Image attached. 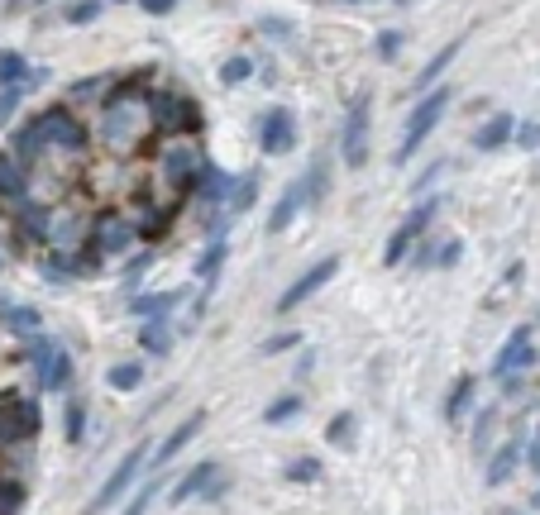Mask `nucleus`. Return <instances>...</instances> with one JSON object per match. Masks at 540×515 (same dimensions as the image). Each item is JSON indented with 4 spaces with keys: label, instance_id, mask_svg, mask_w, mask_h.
<instances>
[{
    "label": "nucleus",
    "instance_id": "obj_1",
    "mask_svg": "<svg viewBox=\"0 0 540 515\" xmlns=\"http://www.w3.org/2000/svg\"><path fill=\"white\" fill-rule=\"evenodd\" d=\"M149 124L163 129V134H196V129H201V110L182 91L158 86V91L149 96Z\"/></svg>",
    "mask_w": 540,
    "mask_h": 515
},
{
    "label": "nucleus",
    "instance_id": "obj_2",
    "mask_svg": "<svg viewBox=\"0 0 540 515\" xmlns=\"http://www.w3.org/2000/svg\"><path fill=\"white\" fill-rule=\"evenodd\" d=\"M106 143L111 148H120V153H130V148L139 143V134H143V124H139V100H134V91H120L111 105H106Z\"/></svg>",
    "mask_w": 540,
    "mask_h": 515
},
{
    "label": "nucleus",
    "instance_id": "obj_3",
    "mask_svg": "<svg viewBox=\"0 0 540 515\" xmlns=\"http://www.w3.org/2000/svg\"><path fill=\"white\" fill-rule=\"evenodd\" d=\"M445 105H450V86H435V91L417 105V110H411V120H407V139H402V148H397V163H407V158L426 143V134H430L435 124H440Z\"/></svg>",
    "mask_w": 540,
    "mask_h": 515
},
{
    "label": "nucleus",
    "instance_id": "obj_4",
    "mask_svg": "<svg viewBox=\"0 0 540 515\" xmlns=\"http://www.w3.org/2000/svg\"><path fill=\"white\" fill-rule=\"evenodd\" d=\"M25 358L34 363V373H38V392H62V386L72 382V358L62 353L58 343L34 339L29 349H25Z\"/></svg>",
    "mask_w": 540,
    "mask_h": 515
},
{
    "label": "nucleus",
    "instance_id": "obj_5",
    "mask_svg": "<svg viewBox=\"0 0 540 515\" xmlns=\"http://www.w3.org/2000/svg\"><path fill=\"white\" fill-rule=\"evenodd\" d=\"M38 425H44V415H38V401H29V396L0 401V448H10V444H19V439H34Z\"/></svg>",
    "mask_w": 540,
    "mask_h": 515
},
{
    "label": "nucleus",
    "instance_id": "obj_6",
    "mask_svg": "<svg viewBox=\"0 0 540 515\" xmlns=\"http://www.w3.org/2000/svg\"><path fill=\"white\" fill-rule=\"evenodd\" d=\"M143 463H149V444H134V448H130V454H124V458H120V468H115V472H111V478H106V487H101V491H96V501H91V510H111V506H115L120 497H124V491H130V487H134V478H139V468H143Z\"/></svg>",
    "mask_w": 540,
    "mask_h": 515
},
{
    "label": "nucleus",
    "instance_id": "obj_7",
    "mask_svg": "<svg viewBox=\"0 0 540 515\" xmlns=\"http://www.w3.org/2000/svg\"><path fill=\"white\" fill-rule=\"evenodd\" d=\"M368 96H355V105H349L344 115V139H340V153L349 167H364L368 163Z\"/></svg>",
    "mask_w": 540,
    "mask_h": 515
},
{
    "label": "nucleus",
    "instance_id": "obj_8",
    "mask_svg": "<svg viewBox=\"0 0 540 515\" xmlns=\"http://www.w3.org/2000/svg\"><path fill=\"white\" fill-rule=\"evenodd\" d=\"M38 124H44L48 143L68 148V153H81V148H87V124H81L68 105H48V110L38 115Z\"/></svg>",
    "mask_w": 540,
    "mask_h": 515
},
{
    "label": "nucleus",
    "instance_id": "obj_9",
    "mask_svg": "<svg viewBox=\"0 0 540 515\" xmlns=\"http://www.w3.org/2000/svg\"><path fill=\"white\" fill-rule=\"evenodd\" d=\"M430 215H435V201H421V205L411 210L402 225H397V234H392V239H387V248H383V263H387V268H397L402 258H407V248H411V244H417L421 234H426Z\"/></svg>",
    "mask_w": 540,
    "mask_h": 515
},
{
    "label": "nucleus",
    "instance_id": "obj_10",
    "mask_svg": "<svg viewBox=\"0 0 540 515\" xmlns=\"http://www.w3.org/2000/svg\"><path fill=\"white\" fill-rule=\"evenodd\" d=\"M139 239V229L130 225V220H120V210H106L96 220V229H91V248L101 253V258H115V253H124Z\"/></svg>",
    "mask_w": 540,
    "mask_h": 515
},
{
    "label": "nucleus",
    "instance_id": "obj_11",
    "mask_svg": "<svg viewBox=\"0 0 540 515\" xmlns=\"http://www.w3.org/2000/svg\"><path fill=\"white\" fill-rule=\"evenodd\" d=\"M259 148L268 158H278V153H292L297 148V120H292V110H268L263 115V129H259Z\"/></svg>",
    "mask_w": 540,
    "mask_h": 515
},
{
    "label": "nucleus",
    "instance_id": "obj_12",
    "mask_svg": "<svg viewBox=\"0 0 540 515\" xmlns=\"http://www.w3.org/2000/svg\"><path fill=\"white\" fill-rule=\"evenodd\" d=\"M335 272H340V258H321L316 268H311V272H302L297 282H292V287H287V291L278 296V310H297L302 300H306V296H316V291H321V287H325Z\"/></svg>",
    "mask_w": 540,
    "mask_h": 515
},
{
    "label": "nucleus",
    "instance_id": "obj_13",
    "mask_svg": "<svg viewBox=\"0 0 540 515\" xmlns=\"http://www.w3.org/2000/svg\"><path fill=\"white\" fill-rule=\"evenodd\" d=\"M201 167H206V158L196 153V148H168V153H163V177H168V186L182 191V196L196 186Z\"/></svg>",
    "mask_w": 540,
    "mask_h": 515
},
{
    "label": "nucleus",
    "instance_id": "obj_14",
    "mask_svg": "<svg viewBox=\"0 0 540 515\" xmlns=\"http://www.w3.org/2000/svg\"><path fill=\"white\" fill-rule=\"evenodd\" d=\"M535 363V349H531V330H512V339L503 343V353L492 358V377H507V373H522Z\"/></svg>",
    "mask_w": 540,
    "mask_h": 515
},
{
    "label": "nucleus",
    "instance_id": "obj_15",
    "mask_svg": "<svg viewBox=\"0 0 540 515\" xmlns=\"http://www.w3.org/2000/svg\"><path fill=\"white\" fill-rule=\"evenodd\" d=\"M201 425H206V415L196 411L192 420H182V425L173 429V435H168V439H163V448H158V454H154V478H158V472H163V468H168V463H173V458L182 454V448H186V444H192V439L201 435Z\"/></svg>",
    "mask_w": 540,
    "mask_h": 515
},
{
    "label": "nucleus",
    "instance_id": "obj_16",
    "mask_svg": "<svg viewBox=\"0 0 540 515\" xmlns=\"http://www.w3.org/2000/svg\"><path fill=\"white\" fill-rule=\"evenodd\" d=\"M302 205H306V177H302V182H292V186L282 191V201L273 205V215H268V234H282V229H287V225H292L297 215H302Z\"/></svg>",
    "mask_w": 540,
    "mask_h": 515
},
{
    "label": "nucleus",
    "instance_id": "obj_17",
    "mask_svg": "<svg viewBox=\"0 0 540 515\" xmlns=\"http://www.w3.org/2000/svg\"><path fill=\"white\" fill-rule=\"evenodd\" d=\"M15 215H19V229H25L34 244H48L53 220H48V210H44V205H34L29 196H15Z\"/></svg>",
    "mask_w": 540,
    "mask_h": 515
},
{
    "label": "nucleus",
    "instance_id": "obj_18",
    "mask_svg": "<svg viewBox=\"0 0 540 515\" xmlns=\"http://www.w3.org/2000/svg\"><path fill=\"white\" fill-rule=\"evenodd\" d=\"M512 134H516V120L512 115H492L479 134H473V148H479V153H497V148H503Z\"/></svg>",
    "mask_w": 540,
    "mask_h": 515
},
{
    "label": "nucleus",
    "instance_id": "obj_19",
    "mask_svg": "<svg viewBox=\"0 0 540 515\" xmlns=\"http://www.w3.org/2000/svg\"><path fill=\"white\" fill-rule=\"evenodd\" d=\"M230 186H235V182H230V177H225V172H220V167H211V163H206V167H201V177H196V186H192V191H196V201H206V205H216V201H230Z\"/></svg>",
    "mask_w": 540,
    "mask_h": 515
},
{
    "label": "nucleus",
    "instance_id": "obj_20",
    "mask_svg": "<svg viewBox=\"0 0 540 515\" xmlns=\"http://www.w3.org/2000/svg\"><path fill=\"white\" fill-rule=\"evenodd\" d=\"M211 478H216V463H196L186 478L173 487V506H182V501H192V497H201L206 487H211Z\"/></svg>",
    "mask_w": 540,
    "mask_h": 515
},
{
    "label": "nucleus",
    "instance_id": "obj_21",
    "mask_svg": "<svg viewBox=\"0 0 540 515\" xmlns=\"http://www.w3.org/2000/svg\"><path fill=\"white\" fill-rule=\"evenodd\" d=\"M0 325H5L10 334H38L44 330V315H38L34 306H0Z\"/></svg>",
    "mask_w": 540,
    "mask_h": 515
},
{
    "label": "nucleus",
    "instance_id": "obj_22",
    "mask_svg": "<svg viewBox=\"0 0 540 515\" xmlns=\"http://www.w3.org/2000/svg\"><path fill=\"white\" fill-rule=\"evenodd\" d=\"M460 48H464V38H454V43H445V48H440V53H435V58L426 62V68L417 72V91H426V86H435V81H440V72L450 68V62H454V58H460Z\"/></svg>",
    "mask_w": 540,
    "mask_h": 515
},
{
    "label": "nucleus",
    "instance_id": "obj_23",
    "mask_svg": "<svg viewBox=\"0 0 540 515\" xmlns=\"http://www.w3.org/2000/svg\"><path fill=\"white\" fill-rule=\"evenodd\" d=\"M182 300V291H154V296H134L130 300V315H143V320H158V315H168L173 306Z\"/></svg>",
    "mask_w": 540,
    "mask_h": 515
},
{
    "label": "nucleus",
    "instance_id": "obj_24",
    "mask_svg": "<svg viewBox=\"0 0 540 515\" xmlns=\"http://www.w3.org/2000/svg\"><path fill=\"white\" fill-rule=\"evenodd\" d=\"M25 191H29L25 163H19V158H0V196L15 201V196H25Z\"/></svg>",
    "mask_w": 540,
    "mask_h": 515
},
{
    "label": "nucleus",
    "instance_id": "obj_25",
    "mask_svg": "<svg viewBox=\"0 0 540 515\" xmlns=\"http://www.w3.org/2000/svg\"><path fill=\"white\" fill-rule=\"evenodd\" d=\"M168 315H158V320H149V325L139 330V343H143V353H168L173 349V330L163 325Z\"/></svg>",
    "mask_w": 540,
    "mask_h": 515
},
{
    "label": "nucleus",
    "instance_id": "obj_26",
    "mask_svg": "<svg viewBox=\"0 0 540 515\" xmlns=\"http://www.w3.org/2000/svg\"><path fill=\"white\" fill-rule=\"evenodd\" d=\"M516 454H522L516 444H503V448H497L492 463H488V487H503V482L512 478V472H516Z\"/></svg>",
    "mask_w": 540,
    "mask_h": 515
},
{
    "label": "nucleus",
    "instance_id": "obj_27",
    "mask_svg": "<svg viewBox=\"0 0 540 515\" xmlns=\"http://www.w3.org/2000/svg\"><path fill=\"white\" fill-rule=\"evenodd\" d=\"M469 405H473V377L454 382V392H450V405H445V420H450V425H460Z\"/></svg>",
    "mask_w": 540,
    "mask_h": 515
},
{
    "label": "nucleus",
    "instance_id": "obj_28",
    "mask_svg": "<svg viewBox=\"0 0 540 515\" xmlns=\"http://www.w3.org/2000/svg\"><path fill=\"white\" fill-rule=\"evenodd\" d=\"M10 81H38V72H29V62L19 58V53H0V86H10Z\"/></svg>",
    "mask_w": 540,
    "mask_h": 515
},
{
    "label": "nucleus",
    "instance_id": "obj_29",
    "mask_svg": "<svg viewBox=\"0 0 540 515\" xmlns=\"http://www.w3.org/2000/svg\"><path fill=\"white\" fill-rule=\"evenodd\" d=\"M225 253H230V244H225L220 234H216V239H211V248H206V253L196 258V277H206V282H211V277L220 272V263H225Z\"/></svg>",
    "mask_w": 540,
    "mask_h": 515
},
{
    "label": "nucleus",
    "instance_id": "obj_30",
    "mask_svg": "<svg viewBox=\"0 0 540 515\" xmlns=\"http://www.w3.org/2000/svg\"><path fill=\"white\" fill-rule=\"evenodd\" d=\"M139 382H143V363H115V368H111V386H115V392H134Z\"/></svg>",
    "mask_w": 540,
    "mask_h": 515
},
{
    "label": "nucleus",
    "instance_id": "obj_31",
    "mask_svg": "<svg viewBox=\"0 0 540 515\" xmlns=\"http://www.w3.org/2000/svg\"><path fill=\"white\" fill-rule=\"evenodd\" d=\"M254 196H259V177H244L239 186H230V201L225 205H230V215H244L249 205H254Z\"/></svg>",
    "mask_w": 540,
    "mask_h": 515
},
{
    "label": "nucleus",
    "instance_id": "obj_32",
    "mask_svg": "<svg viewBox=\"0 0 540 515\" xmlns=\"http://www.w3.org/2000/svg\"><path fill=\"white\" fill-rule=\"evenodd\" d=\"M29 86L25 81H10V86H0V124H10L15 110H19V96H25Z\"/></svg>",
    "mask_w": 540,
    "mask_h": 515
},
{
    "label": "nucleus",
    "instance_id": "obj_33",
    "mask_svg": "<svg viewBox=\"0 0 540 515\" xmlns=\"http://www.w3.org/2000/svg\"><path fill=\"white\" fill-rule=\"evenodd\" d=\"M249 72H254L249 58H225L220 62V86H239V81H249Z\"/></svg>",
    "mask_w": 540,
    "mask_h": 515
},
{
    "label": "nucleus",
    "instance_id": "obj_34",
    "mask_svg": "<svg viewBox=\"0 0 540 515\" xmlns=\"http://www.w3.org/2000/svg\"><path fill=\"white\" fill-rule=\"evenodd\" d=\"M44 148H48V134H44V124L34 120V124L25 129V134H19V153H25V158H38Z\"/></svg>",
    "mask_w": 540,
    "mask_h": 515
},
{
    "label": "nucleus",
    "instance_id": "obj_35",
    "mask_svg": "<svg viewBox=\"0 0 540 515\" xmlns=\"http://www.w3.org/2000/svg\"><path fill=\"white\" fill-rule=\"evenodd\" d=\"M325 439L335 444V448H349V444H355V415H335V420H330V429H325Z\"/></svg>",
    "mask_w": 540,
    "mask_h": 515
},
{
    "label": "nucleus",
    "instance_id": "obj_36",
    "mask_svg": "<svg viewBox=\"0 0 540 515\" xmlns=\"http://www.w3.org/2000/svg\"><path fill=\"white\" fill-rule=\"evenodd\" d=\"M96 15H101V0H72V5L62 10V19H68V25H91Z\"/></svg>",
    "mask_w": 540,
    "mask_h": 515
},
{
    "label": "nucleus",
    "instance_id": "obj_37",
    "mask_svg": "<svg viewBox=\"0 0 540 515\" xmlns=\"http://www.w3.org/2000/svg\"><path fill=\"white\" fill-rule=\"evenodd\" d=\"M297 411H302V396H282V401H273V405L263 411V420H268V425H282V420H292Z\"/></svg>",
    "mask_w": 540,
    "mask_h": 515
},
{
    "label": "nucleus",
    "instance_id": "obj_38",
    "mask_svg": "<svg viewBox=\"0 0 540 515\" xmlns=\"http://www.w3.org/2000/svg\"><path fill=\"white\" fill-rule=\"evenodd\" d=\"M81 435H87V405L72 401V405H68V439L81 444Z\"/></svg>",
    "mask_w": 540,
    "mask_h": 515
},
{
    "label": "nucleus",
    "instance_id": "obj_39",
    "mask_svg": "<svg viewBox=\"0 0 540 515\" xmlns=\"http://www.w3.org/2000/svg\"><path fill=\"white\" fill-rule=\"evenodd\" d=\"M321 478V463L316 458H297L292 468H287V482H316Z\"/></svg>",
    "mask_w": 540,
    "mask_h": 515
},
{
    "label": "nucleus",
    "instance_id": "obj_40",
    "mask_svg": "<svg viewBox=\"0 0 540 515\" xmlns=\"http://www.w3.org/2000/svg\"><path fill=\"white\" fill-rule=\"evenodd\" d=\"M19 506H25V491L0 478V515H10V510H19Z\"/></svg>",
    "mask_w": 540,
    "mask_h": 515
},
{
    "label": "nucleus",
    "instance_id": "obj_41",
    "mask_svg": "<svg viewBox=\"0 0 540 515\" xmlns=\"http://www.w3.org/2000/svg\"><path fill=\"white\" fill-rule=\"evenodd\" d=\"M297 343H302V334H297V330H287V334H278V339H268V343H263V353H282V349H297Z\"/></svg>",
    "mask_w": 540,
    "mask_h": 515
},
{
    "label": "nucleus",
    "instance_id": "obj_42",
    "mask_svg": "<svg viewBox=\"0 0 540 515\" xmlns=\"http://www.w3.org/2000/svg\"><path fill=\"white\" fill-rule=\"evenodd\" d=\"M397 48H402V34H397V29L378 34V58H397Z\"/></svg>",
    "mask_w": 540,
    "mask_h": 515
},
{
    "label": "nucleus",
    "instance_id": "obj_43",
    "mask_svg": "<svg viewBox=\"0 0 540 515\" xmlns=\"http://www.w3.org/2000/svg\"><path fill=\"white\" fill-rule=\"evenodd\" d=\"M488 439H492V411L479 415V429H473V448H488Z\"/></svg>",
    "mask_w": 540,
    "mask_h": 515
},
{
    "label": "nucleus",
    "instance_id": "obj_44",
    "mask_svg": "<svg viewBox=\"0 0 540 515\" xmlns=\"http://www.w3.org/2000/svg\"><path fill=\"white\" fill-rule=\"evenodd\" d=\"M516 143H522V148H540V124L526 120L522 129H516Z\"/></svg>",
    "mask_w": 540,
    "mask_h": 515
},
{
    "label": "nucleus",
    "instance_id": "obj_45",
    "mask_svg": "<svg viewBox=\"0 0 540 515\" xmlns=\"http://www.w3.org/2000/svg\"><path fill=\"white\" fill-rule=\"evenodd\" d=\"M101 86H106L101 77H87V81H77V86H72V96H77V100H91V96L101 91Z\"/></svg>",
    "mask_w": 540,
    "mask_h": 515
},
{
    "label": "nucleus",
    "instance_id": "obj_46",
    "mask_svg": "<svg viewBox=\"0 0 540 515\" xmlns=\"http://www.w3.org/2000/svg\"><path fill=\"white\" fill-rule=\"evenodd\" d=\"M139 5L149 10V15H168V10L177 5V0H139Z\"/></svg>",
    "mask_w": 540,
    "mask_h": 515
},
{
    "label": "nucleus",
    "instance_id": "obj_47",
    "mask_svg": "<svg viewBox=\"0 0 540 515\" xmlns=\"http://www.w3.org/2000/svg\"><path fill=\"white\" fill-rule=\"evenodd\" d=\"M454 263H460V244H450V248L440 253V268H454Z\"/></svg>",
    "mask_w": 540,
    "mask_h": 515
},
{
    "label": "nucleus",
    "instance_id": "obj_48",
    "mask_svg": "<svg viewBox=\"0 0 540 515\" xmlns=\"http://www.w3.org/2000/svg\"><path fill=\"white\" fill-rule=\"evenodd\" d=\"M259 29H263V34H287V25H282V19H263Z\"/></svg>",
    "mask_w": 540,
    "mask_h": 515
},
{
    "label": "nucleus",
    "instance_id": "obj_49",
    "mask_svg": "<svg viewBox=\"0 0 540 515\" xmlns=\"http://www.w3.org/2000/svg\"><path fill=\"white\" fill-rule=\"evenodd\" d=\"M531 468L540 472V429H535V439H531Z\"/></svg>",
    "mask_w": 540,
    "mask_h": 515
},
{
    "label": "nucleus",
    "instance_id": "obj_50",
    "mask_svg": "<svg viewBox=\"0 0 540 515\" xmlns=\"http://www.w3.org/2000/svg\"><path fill=\"white\" fill-rule=\"evenodd\" d=\"M397 5H407V0H397Z\"/></svg>",
    "mask_w": 540,
    "mask_h": 515
}]
</instances>
